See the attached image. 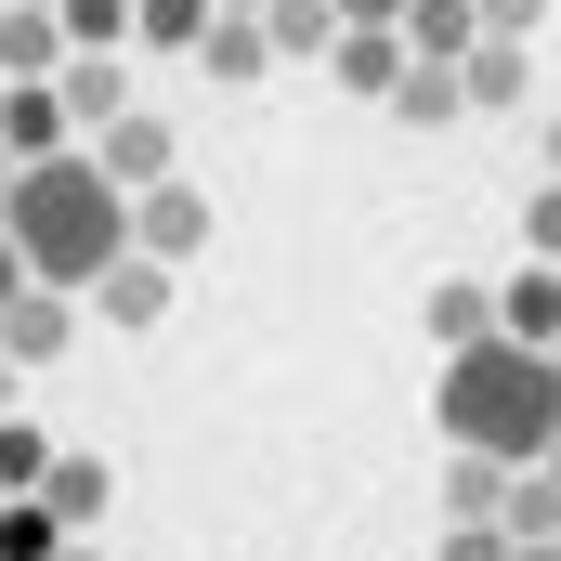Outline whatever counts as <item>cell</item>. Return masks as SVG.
I'll list each match as a JSON object with an SVG mask.
<instances>
[{
	"mask_svg": "<svg viewBox=\"0 0 561 561\" xmlns=\"http://www.w3.org/2000/svg\"><path fill=\"white\" fill-rule=\"evenodd\" d=\"M13 287H26V275H13V249H0V300H13Z\"/></svg>",
	"mask_w": 561,
	"mask_h": 561,
	"instance_id": "4dcf8cb0",
	"label": "cell"
},
{
	"mask_svg": "<svg viewBox=\"0 0 561 561\" xmlns=\"http://www.w3.org/2000/svg\"><path fill=\"white\" fill-rule=\"evenodd\" d=\"M444 561H510V536L496 523H444Z\"/></svg>",
	"mask_w": 561,
	"mask_h": 561,
	"instance_id": "4316f807",
	"label": "cell"
},
{
	"mask_svg": "<svg viewBox=\"0 0 561 561\" xmlns=\"http://www.w3.org/2000/svg\"><path fill=\"white\" fill-rule=\"evenodd\" d=\"M53 549H66V523L39 496H0V561H53Z\"/></svg>",
	"mask_w": 561,
	"mask_h": 561,
	"instance_id": "44dd1931",
	"label": "cell"
},
{
	"mask_svg": "<svg viewBox=\"0 0 561 561\" xmlns=\"http://www.w3.org/2000/svg\"><path fill=\"white\" fill-rule=\"evenodd\" d=\"M66 340H79V300H66V287H13V300H0V366H13V379L53 366Z\"/></svg>",
	"mask_w": 561,
	"mask_h": 561,
	"instance_id": "8992f818",
	"label": "cell"
},
{
	"mask_svg": "<svg viewBox=\"0 0 561 561\" xmlns=\"http://www.w3.org/2000/svg\"><path fill=\"white\" fill-rule=\"evenodd\" d=\"M431 340H444V353H470V340H496V287L444 275V287H431Z\"/></svg>",
	"mask_w": 561,
	"mask_h": 561,
	"instance_id": "ac0fdd59",
	"label": "cell"
},
{
	"mask_svg": "<svg viewBox=\"0 0 561 561\" xmlns=\"http://www.w3.org/2000/svg\"><path fill=\"white\" fill-rule=\"evenodd\" d=\"M536 157H549V183H561V118H549V144H536Z\"/></svg>",
	"mask_w": 561,
	"mask_h": 561,
	"instance_id": "f1b7e54d",
	"label": "cell"
},
{
	"mask_svg": "<svg viewBox=\"0 0 561 561\" xmlns=\"http://www.w3.org/2000/svg\"><path fill=\"white\" fill-rule=\"evenodd\" d=\"M249 26H262V53H275V66H300V53H327V39H340V13H327V0H262Z\"/></svg>",
	"mask_w": 561,
	"mask_h": 561,
	"instance_id": "e0dca14e",
	"label": "cell"
},
{
	"mask_svg": "<svg viewBox=\"0 0 561 561\" xmlns=\"http://www.w3.org/2000/svg\"><path fill=\"white\" fill-rule=\"evenodd\" d=\"M26 13H53V0H26Z\"/></svg>",
	"mask_w": 561,
	"mask_h": 561,
	"instance_id": "d590c367",
	"label": "cell"
},
{
	"mask_svg": "<svg viewBox=\"0 0 561 561\" xmlns=\"http://www.w3.org/2000/svg\"><path fill=\"white\" fill-rule=\"evenodd\" d=\"M66 105H53V79H13V92H0V157H13V170H26V157H66Z\"/></svg>",
	"mask_w": 561,
	"mask_h": 561,
	"instance_id": "ba28073f",
	"label": "cell"
},
{
	"mask_svg": "<svg viewBox=\"0 0 561 561\" xmlns=\"http://www.w3.org/2000/svg\"><path fill=\"white\" fill-rule=\"evenodd\" d=\"M39 470H53V444L26 419H0V496H39Z\"/></svg>",
	"mask_w": 561,
	"mask_h": 561,
	"instance_id": "cb8c5ba5",
	"label": "cell"
},
{
	"mask_svg": "<svg viewBox=\"0 0 561 561\" xmlns=\"http://www.w3.org/2000/svg\"><path fill=\"white\" fill-rule=\"evenodd\" d=\"M0 419H13V366H0Z\"/></svg>",
	"mask_w": 561,
	"mask_h": 561,
	"instance_id": "1f68e13d",
	"label": "cell"
},
{
	"mask_svg": "<svg viewBox=\"0 0 561 561\" xmlns=\"http://www.w3.org/2000/svg\"><path fill=\"white\" fill-rule=\"evenodd\" d=\"M39 510L79 536V523H105V510H118V470H105V457H53V470H39Z\"/></svg>",
	"mask_w": 561,
	"mask_h": 561,
	"instance_id": "7c38bea8",
	"label": "cell"
},
{
	"mask_svg": "<svg viewBox=\"0 0 561 561\" xmlns=\"http://www.w3.org/2000/svg\"><path fill=\"white\" fill-rule=\"evenodd\" d=\"M196 66H209L222 92H262V79H275V53H262V26H236V13H209V26H196Z\"/></svg>",
	"mask_w": 561,
	"mask_h": 561,
	"instance_id": "5bb4252c",
	"label": "cell"
},
{
	"mask_svg": "<svg viewBox=\"0 0 561 561\" xmlns=\"http://www.w3.org/2000/svg\"><path fill=\"white\" fill-rule=\"evenodd\" d=\"M79 157H92L118 196H144V183H170V118H157V105H118V118L79 144Z\"/></svg>",
	"mask_w": 561,
	"mask_h": 561,
	"instance_id": "5b68a950",
	"label": "cell"
},
{
	"mask_svg": "<svg viewBox=\"0 0 561 561\" xmlns=\"http://www.w3.org/2000/svg\"><path fill=\"white\" fill-rule=\"evenodd\" d=\"M510 561H561V549H510Z\"/></svg>",
	"mask_w": 561,
	"mask_h": 561,
	"instance_id": "836d02e7",
	"label": "cell"
},
{
	"mask_svg": "<svg viewBox=\"0 0 561 561\" xmlns=\"http://www.w3.org/2000/svg\"><path fill=\"white\" fill-rule=\"evenodd\" d=\"M327 79L392 105V79H405V39H392V26H340V39H327Z\"/></svg>",
	"mask_w": 561,
	"mask_h": 561,
	"instance_id": "8fae6325",
	"label": "cell"
},
{
	"mask_svg": "<svg viewBox=\"0 0 561 561\" xmlns=\"http://www.w3.org/2000/svg\"><path fill=\"white\" fill-rule=\"evenodd\" d=\"M523 262H549V275H561V183L523 196Z\"/></svg>",
	"mask_w": 561,
	"mask_h": 561,
	"instance_id": "d4e9b609",
	"label": "cell"
},
{
	"mask_svg": "<svg viewBox=\"0 0 561 561\" xmlns=\"http://www.w3.org/2000/svg\"><path fill=\"white\" fill-rule=\"evenodd\" d=\"M392 39H405V66H457L483 26H470V0H405V13H392Z\"/></svg>",
	"mask_w": 561,
	"mask_h": 561,
	"instance_id": "4fadbf2b",
	"label": "cell"
},
{
	"mask_svg": "<svg viewBox=\"0 0 561 561\" xmlns=\"http://www.w3.org/2000/svg\"><path fill=\"white\" fill-rule=\"evenodd\" d=\"M79 300H92V313H118V327H157V313H170V262L118 249V262H105L92 287H79Z\"/></svg>",
	"mask_w": 561,
	"mask_h": 561,
	"instance_id": "9c48e42d",
	"label": "cell"
},
{
	"mask_svg": "<svg viewBox=\"0 0 561 561\" xmlns=\"http://www.w3.org/2000/svg\"><path fill=\"white\" fill-rule=\"evenodd\" d=\"M549 366H561V340H549Z\"/></svg>",
	"mask_w": 561,
	"mask_h": 561,
	"instance_id": "74e56055",
	"label": "cell"
},
{
	"mask_svg": "<svg viewBox=\"0 0 561 561\" xmlns=\"http://www.w3.org/2000/svg\"><path fill=\"white\" fill-rule=\"evenodd\" d=\"M131 249H144V262H170V275H183V262L209 249V196H196L183 170H170V183H144V196H131Z\"/></svg>",
	"mask_w": 561,
	"mask_h": 561,
	"instance_id": "277c9868",
	"label": "cell"
},
{
	"mask_svg": "<svg viewBox=\"0 0 561 561\" xmlns=\"http://www.w3.org/2000/svg\"><path fill=\"white\" fill-rule=\"evenodd\" d=\"M496 536H510V549H561V483H549V470H510Z\"/></svg>",
	"mask_w": 561,
	"mask_h": 561,
	"instance_id": "2e32d148",
	"label": "cell"
},
{
	"mask_svg": "<svg viewBox=\"0 0 561 561\" xmlns=\"http://www.w3.org/2000/svg\"><path fill=\"white\" fill-rule=\"evenodd\" d=\"M549 483H561V444H549Z\"/></svg>",
	"mask_w": 561,
	"mask_h": 561,
	"instance_id": "e575fe53",
	"label": "cell"
},
{
	"mask_svg": "<svg viewBox=\"0 0 561 561\" xmlns=\"http://www.w3.org/2000/svg\"><path fill=\"white\" fill-rule=\"evenodd\" d=\"M0 183H13V157H0Z\"/></svg>",
	"mask_w": 561,
	"mask_h": 561,
	"instance_id": "8d00e7d4",
	"label": "cell"
},
{
	"mask_svg": "<svg viewBox=\"0 0 561 561\" xmlns=\"http://www.w3.org/2000/svg\"><path fill=\"white\" fill-rule=\"evenodd\" d=\"M66 53H131V0H53Z\"/></svg>",
	"mask_w": 561,
	"mask_h": 561,
	"instance_id": "d6986e66",
	"label": "cell"
},
{
	"mask_svg": "<svg viewBox=\"0 0 561 561\" xmlns=\"http://www.w3.org/2000/svg\"><path fill=\"white\" fill-rule=\"evenodd\" d=\"M53 66H66V26L26 13V0H0V92H13V79H53Z\"/></svg>",
	"mask_w": 561,
	"mask_h": 561,
	"instance_id": "9a60e30c",
	"label": "cell"
},
{
	"mask_svg": "<svg viewBox=\"0 0 561 561\" xmlns=\"http://www.w3.org/2000/svg\"><path fill=\"white\" fill-rule=\"evenodd\" d=\"M53 561H92V549H79V536H66V549H53Z\"/></svg>",
	"mask_w": 561,
	"mask_h": 561,
	"instance_id": "d6a6232c",
	"label": "cell"
},
{
	"mask_svg": "<svg viewBox=\"0 0 561 561\" xmlns=\"http://www.w3.org/2000/svg\"><path fill=\"white\" fill-rule=\"evenodd\" d=\"M496 340H523V353L561 340V275H549V262H523V275L496 287Z\"/></svg>",
	"mask_w": 561,
	"mask_h": 561,
	"instance_id": "30bf717a",
	"label": "cell"
},
{
	"mask_svg": "<svg viewBox=\"0 0 561 561\" xmlns=\"http://www.w3.org/2000/svg\"><path fill=\"white\" fill-rule=\"evenodd\" d=\"M431 431H444L457 457H483V470H549L561 366L523 353V340H470V353H444V379H431Z\"/></svg>",
	"mask_w": 561,
	"mask_h": 561,
	"instance_id": "7a4b0ae2",
	"label": "cell"
},
{
	"mask_svg": "<svg viewBox=\"0 0 561 561\" xmlns=\"http://www.w3.org/2000/svg\"><path fill=\"white\" fill-rule=\"evenodd\" d=\"M496 496H510V470H483V457L444 470V523H496Z\"/></svg>",
	"mask_w": 561,
	"mask_h": 561,
	"instance_id": "7402d4cb",
	"label": "cell"
},
{
	"mask_svg": "<svg viewBox=\"0 0 561 561\" xmlns=\"http://www.w3.org/2000/svg\"><path fill=\"white\" fill-rule=\"evenodd\" d=\"M209 13H236V26H249V13H262V0H209Z\"/></svg>",
	"mask_w": 561,
	"mask_h": 561,
	"instance_id": "f546056e",
	"label": "cell"
},
{
	"mask_svg": "<svg viewBox=\"0 0 561 561\" xmlns=\"http://www.w3.org/2000/svg\"><path fill=\"white\" fill-rule=\"evenodd\" d=\"M53 105H66V131H105L131 105V53H66L53 66Z\"/></svg>",
	"mask_w": 561,
	"mask_h": 561,
	"instance_id": "52a82bcc",
	"label": "cell"
},
{
	"mask_svg": "<svg viewBox=\"0 0 561 561\" xmlns=\"http://www.w3.org/2000/svg\"><path fill=\"white\" fill-rule=\"evenodd\" d=\"M196 26H209V0H131V39H157V53H196Z\"/></svg>",
	"mask_w": 561,
	"mask_h": 561,
	"instance_id": "603a6c76",
	"label": "cell"
},
{
	"mask_svg": "<svg viewBox=\"0 0 561 561\" xmlns=\"http://www.w3.org/2000/svg\"><path fill=\"white\" fill-rule=\"evenodd\" d=\"M392 118H405V131H457V79H444V66H405V79H392Z\"/></svg>",
	"mask_w": 561,
	"mask_h": 561,
	"instance_id": "ffe728a7",
	"label": "cell"
},
{
	"mask_svg": "<svg viewBox=\"0 0 561 561\" xmlns=\"http://www.w3.org/2000/svg\"><path fill=\"white\" fill-rule=\"evenodd\" d=\"M444 79H457V118H510V105H536V39H470Z\"/></svg>",
	"mask_w": 561,
	"mask_h": 561,
	"instance_id": "3957f363",
	"label": "cell"
},
{
	"mask_svg": "<svg viewBox=\"0 0 561 561\" xmlns=\"http://www.w3.org/2000/svg\"><path fill=\"white\" fill-rule=\"evenodd\" d=\"M327 13H340V26H392L405 0H327Z\"/></svg>",
	"mask_w": 561,
	"mask_h": 561,
	"instance_id": "83f0119b",
	"label": "cell"
},
{
	"mask_svg": "<svg viewBox=\"0 0 561 561\" xmlns=\"http://www.w3.org/2000/svg\"><path fill=\"white\" fill-rule=\"evenodd\" d=\"M0 249H13L26 287H66V300H79V287L131 249V196H118L79 144H66V157H26V170L0 183Z\"/></svg>",
	"mask_w": 561,
	"mask_h": 561,
	"instance_id": "6da1fadb",
	"label": "cell"
},
{
	"mask_svg": "<svg viewBox=\"0 0 561 561\" xmlns=\"http://www.w3.org/2000/svg\"><path fill=\"white\" fill-rule=\"evenodd\" d=\"M470 26H483V39H536V26H549V0H470Z\"/></svg>",
	"mask_w": 561,
	"mask_h": 561,
	"instance_id": "484cf974",
	"label": "cell"
}]
</instances>
